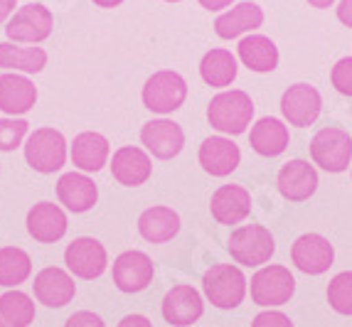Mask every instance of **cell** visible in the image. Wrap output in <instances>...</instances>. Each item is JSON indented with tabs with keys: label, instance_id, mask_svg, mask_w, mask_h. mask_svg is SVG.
I'll list each match as a JSON object with an SVG mask.
<instances>
[{
	"label": "cell",
	"instance_id": "23",
	"mask_svg": "<svg viewBox=\"0 0 352 327\" xmlns=\"http://www.w3.org/2000/svg\"><path fill=\"white\" fill-rule=\"evenodd\" d=\"M57 197L69 212L82 214V212H89L96 205L99 190H96L94 180L87 177L84 172H67L57 182Z\"/></svg>",
	"mask_w": 352,
	"mask_h": 327
},
{
	"label": "cell",
	"instance_id": "44",
	"mask_svg": "<svg viewBox=\"0 0 352 327\" xmlns=\"http://www.w3.org/2000/svg\"><path fill=\"white\" fill-rule=\"evenodd\" d=\"M165 3H180V0H165Z\"/></svg>",
	"mask_w": 352,
	"mask_h": 327
},
{
	"label": "cell",
	"instance_id": "42",
	"mask_svg": "<svg viewBox=\"0 0 352 327\" xmlns=\"http://www.w3.org/2000/svg\"><path fill=\"white\" fill-rule=\"evenodd\" d=\"M311 3V8H318V10H325V8H330L335 3V0H308Z\"/></svg>",
	"mask_w": 352,
	"mask_h": 327
},
{
	"label": "cell",
	"instance_id": "12",
	"mask_svg": "<svg viewBox=\"0 0 352 327\" xmlns=\"http://www.w3.org/2000/svg\"><path fill=\"white\" fill-rule=\"evenodd\" d=\"M113 286L121 293H141L151 286L153 275H155V266H153L151 256L143 251H124L118 253L113 261Z\"/></svg>",
	"mask_w": 352,
	"mask_h": 327
},
{
	"label": "cell",
	"instance_id": "13",
	"mask_svg": "<svg viewBox=\"0 0 352 327\" xmlns=\"http://www.w3.org/2000/svg\"><path fill=\"white\" fill-rule=\"evenodd\" d=\"M276 187L288 202H305L318 190V170L308 160H288L276 175Z\"/></svg>",
	"mask_w": 352,
	"mask_h": 327
},
{
	"label": "cell",
	"instance_id": "20",
	"mask_svg": "<svg viewBox=\"0 0 352 327\" xmlns=\"http://www.w3.org/2000/svg\"><path fill=\"white\" fill-rule=\"evenodd\" d=\"M28 232L40 244H54L67 234V214L59 205L37 202L28 212Z\"/></svg>",
	"mask_w": 352,
	"mask_h": 327
},
{
	"label": "cell",
	"instance_id": "28",
	"mask_svg": "<svg viewBox=\"0 0 352 327\" xmlns=\"http://www.w3.org/2000/svg\"><path fill=\"white\" fill-rule=\"evenodd\" d=\"M0 67L23 74H40L47 67V52L42 47H20L15 42H0Z\"/></svg>",
	"mask_w": 352,
	"mask_h": 327
},
{
	"label": "cell",
	"instance_id": "1",
	"mask_svg": "<svg viewBox=\"0 0 352 327\" xmlns=\"http://www.w3.org/2000/svg\"><path fill=\"white\" fill-rule=\"evenodd\" d=\"M254 118V101L241 89H229L217 93L207 106V121L214 131L227 135L247 133Z\"/></svg>",
	"mask_w": 352,
	"mask_h": 327
},
{
	"label": "cell",
	"instance_id": "3",
	"mask_svg": "<svg viewBox=\"0 0 352 327\" xmlns=\"http://www.w3.org/2000/svg\"><path fill=\"white\" fill-rule=\"evenodd\" d=\"M227 249L236 263L247 266V269H258L271 261L276 251V241H274V234L261 224H244L232 232Z\"/></svg>",
	"mask_w": 352,
	"mask_h": 327
},
{
	"label": "cell",
	"instance_id": "27",
	"mask_svg": "<svg viewBox=\"0 0 352 327\" xmlns=\"http://www.w3.org/2000/svg\"><path fill=\"white\" fill-rule=\"evenodd\" d=\"M138 232L151 244H165L180 232V214L173 207H148L138 216Z\"/></svg>",
	"mask_w": 352,
	"mask_h": 327
},
{
	"label": "cell",
	"instance_id": "22",
	"mask_svg": "<svg viewBox=\"0 0 352 327\" xmlns=\"http://www.w3.org/2000/svg\"><path fill=\"white\" fill-rule=\"evenodd\" d=\"M261 25H264V10L256 3H252V0H244V3L222 12L214 20V32L222 40H236V37L247 35V32H254Z\"/></svg>",
	"mask_w": 352,
	"mask_h": 327
},
{
	"label": "cell",
	"instance_id": "5",
	"mask_svg": "<svg viewBox=\"0 0 352 327\" xmlns=\"http://www.w3.org/2000/svg\"><path fill=\"white\" fill-rule=\"evenodd\" d=\"M249 291H252V300L261 308H278V305H286L288 300L294 298L296 293V278L294 273L286 269V266H264L252 275V283H249Z\"/></svg>",
	"mask_w": 352,
	"mask_h": 327
},
{
	"label": "cell",
	"instance_id": "43",
	"mask_svg": "<svg viewBox=\"0 0 352 327\" xmlns=\"http://www.w3.org/2000/svg\"><path fill=\"white\" fill-rule=\"evenodd\" d=\"M0 327H8V325H6V320H3V317H0Z\"/></svg>",
	"mask_w": 352,
	"mask_h": 327
},
{
	"label": "cell",
	"instance_id": "39",
	"mask_svg": "<svg viewBox=\"0 0 352 327\" xmlns=\"http://www.w3.org/2000/svg\"><path fill=\"white\" fill-rule=\"evenodd\" d=\"M202 8H207V10H212V12H217V10H224V8H229L234 0H197Z\"/></svg>",
	"mask_w": 352,
	"mask_h": 327
},
{
	"label": "cell",
	"instance_id": "37",
	"mask_svg": "<svg viewBox=\"0 0 352 327\" xmlns=\"http://www.w3.org/2000/svg\"><path fill=\"white\" fill-rule=\"evenodd\" d=\"M335 10H338V20H340L345 27H352V0H340Z\"/></svg>",
	"mask_w": 352,
	"mask_h": 327
},
{
	"label": "cell",
	"instance_id": "29",
	"mask_svg": "<svg viewBox=\"0 0 352 327\" xmlns=\"http://www.w3.org/2000/svg\"><path fill=\"white\" fill-rule=\"evenodd\" d=\"M236 71H239L236 57L229 52V49H222V47L210 49L200 62L202 82L210 84V87H214V89L229 87V84L236 79Z\"/></svg>",
	"mask_w": 352,
	"mask_h": 327
},
{
	"label": "cell",
	"instance_id": "21",
	"mask_svg": "<svg viewBox=\"0 0 352 327\" xmlns=\"http://www.w3.org/2000/svg\"><path fill=\"white\" fill-rule=\"evenodd\" d=\"M37 101V87L28 76L6 71L0 74V111L8 116L28 113Z\"/></svg>",
	"mask_w": 352,
	"mask_h": 327
},
{
	"label": "cell",
	"instance_id": "35",
	"mask_svg": "<svg viewBox=\"0 0 352 327\" xmlns=\"http://www.w3.org/2000/svg\"><path fill=\"white\" fill-rule=\"evenodd\" d=\"M252 327H294V322L278 310H264L252 320Z\"/></svg>",
	"mask_w": 352,
	"mask_h": 327
},
{
	"label": "cell",
	"instance_id": "17",
	"mask_svg": "<svg viewBox=\"0 0 352 327\" xmlns=\"http://www.w3.org/2000/svg\"><path fill=\"white\" fill-rule=\"evenodd\" d=\"M111 175L116 182L126 187L146 185L153 175V160L143 148L124 146L113 153L111 158Z\"/></svg>",
	"mask_w": 352,
	"mask_h": 327
},
{
	"label": "cell",
	"instance_id": "16",
	"mask_svg": "<svg viewBox=\"0 0 352 327\" xmlns=\"http://www.w3.org/2000/svg\"><path fill=\"white\" fill-rule=\"evenodd\" d=\"M32 291H35L37 303L47 305V308H65V305H69L74 300L76 283L67 271L50 266V269H42L35 275Z\"/></svg>",
	"mask_w": 352,
	"mask_h": 327
},
{
	"label": "cell",
	"instance_id": "34",
	"mask_svg": "<svg viewBox=\"0 0 352 327\" xmlns=\"http://www.w3.org/2000/svg\"><path fill=\"white\" fill-rule=\"evenodd\" d=\"M330 84L342 96H352V57H342L335 62L330 71Z\"/></svg>",
	"mask_w": 352,
	"mask_h": 327
},
{
	"label": "cell",
	"instance_id": "40",
	"mask_svg": "<svg viewBox=\"0 0 352 327\" xmlns=\"http://www.w3.org/2000/svg\"><path fill=\"white\" fill-rule=\"evenodd\" d=\"M15 3H18V0H0V23L10 18L12 10H15Z\"/></svg>",
	"mask_w": 352,
	"mask_h": 327
},
{
	"label": "cell",
	"instance_id": "32",
	"mask_svg": "<svg viewBox=\"0 0 352 327\" xmlns=\"http://www.w3.org/2000/svg\"><path fill=\"white\" fill-rule=\"evenodd\" d=\"M328 303L335 313L352 315V271H342L328 283Z\"/></svg>",
	"mask_w": 352,
	"mask_h": 327
},
{
	"label": "cell",
	"instance_id": "11",
	"mask_svg": "<svg viewBox=\"0 0 352 327\" xmlns=\"http://www.w3.org/2000/svg\"><path fill=\"white\" fill-rule=\"evenodd\" d=\"M291 261L308 275H320L330 271L335 261V249L323 234H303L291 246Z\"/></svg>",
	"mask_w": 352,
	"mask_h": 327
},
{
	"label": "cell",
	"instance_id": "4",
	"mask_svg": "<svg viewBox=\"0 0 352 327\" xmlns=\"http://www.w3.org/2000/svg\"><path fill=\"white\" fill-rule=\"evenodd\" d=\"M311 158L325 172H345L352 160V135L342 128H320L311 138Z\"/></svg>",
	"mask_w": 352,
	"mask_h": 327
},
{
	"label": "cell",
	"instance_id": "18",
	"mask_svg": "<svg viewBox=\"0 0 352 327\" xmlns=\"http://www.w3.org/2000/svg\"><path fill=\"white\" fill-rule=\"evenodd\" d=\"M210 212L219 224H241L252 212V194L241 185H222L212 194Z\"/></svg>",
	"mask_w": 352,
	"mask_h": 327
},
{
	"label": "cell",
	"instance_id": "24",
	"mask_svg": "<svg viewBox=\"0 0 352 327\" xmlns=\"http://www.w3.org/2000/svg\"><path fill=\"white\" fill-rule=\"evenodd\" d=\"M236 52H239L241 65L249 71H256V74H269L278 67V47L266 35L241 37Z\"/></svg>",
	"mask_w": 352,
	"mask_h": 327
},
{
	"label": "cell",
	"instance_id": "9",
	"mask_svg": "<svg viewBox=\"0 0 352 327\" xmlns=\"http://www.w3.org/2000/svg\"><path fill=\"white\" fill-rule=\"evenodd\" d=\"M323 109L320 91L311 84H294L288 87L281 96V113L296 128H308L318 121Z\"/></svg>",
	"mask_w": 352,
	"mask_h": 327
},
{
	"label": "cell",
	"instance_id": "26",
	"mask_svg": "<svg viewBox=\"0 0 352 327\" xmlns=\"http://www.w3.org/2000/svg\"><path fill=\"white\" fill-rule=\"evenodd\" d=\"M109 140L94 131H84L72 140V163L82 172H99L109 163Z\"/></svg>",
	"mask_w": 352,
	"mask_h": 327
},
{
	"label": "cell",
	"instance_id": "36",
	"mask_svg": "<svg viewBox=\"0 0 352 327\" xmlns=\"http://www.w3.org/2000/svg\"><path fill=\"white\" fill-rule=\"evenodd\" d=\"M65 327H106V325L96 313H91V310H79V313L69 315Z\"/></svg>",
	"mask_w": 352,
	"mask_h": 327
},
{
	"label": "cell",
	"instance_id": "25",
	"mask_svg": "<svg viewBox=\"0 0 352 327\" xmlns=\"http://www.w3.org/2000/svg\"><path fill=\"white\" fill-rule=\"evenodd\" d=\"M288 126L278 118H258L252 126V133H249V146L254 148V153L264 155V158H276L288 148Z\"/></svg>",
	"mask_w": 352,
	"mask_h": 327
},
{
	"label": "cell",
	"instance_id": "2",
	"mask_svg": "<svg viewBox=\"0 0 352 327\" xmlns=\"http://www.w3.org/2000/svg\"><path fill=\"white\" fill-rule=\"evenodd\" d=\"M249 280L241 273L239 266L232 263H217L202 278V291L207 300L219 310H234L244 303Z\"/></svg>",
	"mask_w": 352,
	"mask_h": 327
},
{
	"label": "cell",
	"instance_id": "41",
	"mask_svg": "<svg viewBox=\"0 0 352 327\" xmlns=\"http://www.w3.org/2000/svg\"><path fill=\"white\" fill-rule=\"evenodd\" d=\"M124 3V0H94V5H99V8H118Z\"/></svg>",
	"mask_w": 352,
	"mask_h": 327
},
{
	"label": "cell",
	"instance_id": "31",
	"mask_svg": "<svg viewBox=\"0 0 352 327\" xmlns=\"http://www.w3.org/2000/svg\"><path fill=\"white\" fill-rule=\"evenodd\" d=\"M0 317L8 327H28L35 320V303L28 293L8 291L0 295Z\"/></svg>",
	"mask_w": 352,
	"mask_h": 327
},
{
	"label": "cell",
	"instance_id": "8",
	"mask_svg": "<svg viewBox=\"0 0 352 327\" xmlns=\"http://www.w3.org/2000/svg\"><path fill=\"white\" fill-rule=\"evenodd\" d=\"M54 18L50 8L40 5V3H28L20 10H15L10 20H8V37L10 42H30V45H37V42L47 40L52 35Z\"/></svg>",
	"mask_w": 352,
	"mask_h": 327
},
{
	"label": "cell",
	"instance_id": "19",
	"mask_svg": "<svg viewBox=\"0 0 352 327\" xmlns=\"http://www.w3.org/2000/svg\"><path fill=\"white\" fill-rule=\"evenodd\" d=\"M239 163L241 153L234 140L222 138V135H212V138H205V143L200 146V165L212 177L232 175L239 168Z\"/></svg>",
	"mask_w": 352,
	"mask_h": 327
},
{
	"label": "cell",
	"instance_id": "14",
	"mask_svg": "<svg viewBox=\"0 0 352 327\" xmlns=\"http://www.w3.org/2000/svg\"><path fill=\"white\" fill-rule=\"evenodd\" d=\"M141 143L153 158L170 160L185 146V133H182L180 123L168 121V118H155L141 128Z\"/></svg>",
	"mask_w": 352,
	"mask_h": 327
},
{
	"label": "cell",
	"instance_id": "15",
	"mask_svg": "<svg viewBox=\"0 0 352 327\" xmlns=\"http://www.w3.org/2000/svg\"><path fill=\"white\" fill-rule=\"evenodd\" d=\"M205 313V303L197 288L192 286H175L165 293L163 298V317L173 327H190L197 322Z\"/></svg>",
	"mask_w": 352,
	"mask_h": 327
},
{
	"label": "cell",
	"instance_id": "6",
	"mask_svg": "<svg viewBox=\"0 0 352 327\" xmlns=\"http://www.w3.org/2000/svg\"><path fill=\"white\" fill-rule=\"evenodd\" d=\"M25 160L30 168L42 175H52L62 170L67 160L65 135L54 128H37L35 133H30L25 143Z\"/></svg>",
	"mask_w": 352,
	"mask_h": 327
},
{
	"label": "cell",
	"instance_id": "30",
	"mask_svg": "<svg viewBox=\"0 0 352 327\" xmlns=\"http://www.w3.org/2000/svg\"><path fill=\"white\" fill-rule=\"evenodd\" d=\"M32 273V261L30 253L18 249V246H6L0 249V286L18 288L20 283L30 278Z\"/></svg>",
	"mask_w": 352,
	"mask_h": 327
},
{
	"label": "cell",
	"instance_id": "10",
	"mask_svg": "<svg viewBox=\"0 0 352 327\" xmlns=\"http://www.w3.org/2000/svg\"><path fill=\"white\" fill-rule=\"evenodd\" d=\"M65 263L76 278L94 280L109 266V253H106L101 241L91 239V236H79V239H74L67 246Z\"/></svg>",
	"mask_w": 352,
	"mask_h": 327
},
{
	"label": "cell",
	"instance_id": "33",
	"mask_svg": "<svg viewBox=\"0 0 352 327\" xmlns=\"http://www.w3.org/2000/svg\"><path fill=\"white\" fill-rule=\"evenodd\" d=\"M30 123L25 118H0V153H12L23 146Z\"/></svg>",
	"mask_w": 352,
	"mask_h": 327
},
{
	"label": "cell",
	"instance_id": "7",
	"mask_svg": "<svg viewBox=\"0 0 352 327\" xmlns=\"http://www.w3.org/2000/svg\"><path fill=\"white\" fill-rule=\"evenodd\" d=\"M188 99V84L177 71L160 69L148 76L143 87V104L155 113H173L177 111Z\"/></svg>",
	"mask_w": 352,
	"mask_h": 327
},
{
	"label": "cell",
	"instance_id": "38",
	"mask_svg": "<svg viewBox=\"0 0 352 327\" xmlns=\"http://www.w3.org/2000/svg\"><path fill=\"white\" fill-rule=\"evenodd\" d=\"M118 327H153V322L146 315H126L118 322Z\"/></svg>",
	"mask_w": 352,
	"mask_h": 327
}]
</instances>
